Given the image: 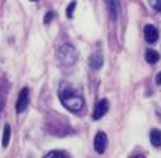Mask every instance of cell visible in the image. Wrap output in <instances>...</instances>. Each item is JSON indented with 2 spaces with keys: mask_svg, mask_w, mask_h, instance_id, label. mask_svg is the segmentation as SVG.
I'll list each match as a JSON object with an SVG mask.
<instances>
[{
  "mask_svg": "<svg viewBox=\"0 0 161 158\" xmlns=\"http://www.w3.org/2000/svg\"><path fill=\"white\" fill-rule=\"evenodd\" d=\"M59 98L65 109H68L72 113H77L84 107L83 96L71 86L69 83H60L59 86Z\"/></svg>",
  "mask_w": 161,
  "mask_h": 158,
  "instance_id": "6da1fadb",
  "label": "cell"
},
{
  "mask_svg": "<svg viewBox=\"0 0 161 158\" xmlns=\"http://www.w3.org/2000/svg\"><path fill=\"white\" fill-rule=\"evenodd\" d=\"M77 50L71 44H62L57 50V59L65 66H71L77 62Z\"/></svg>",
  "mask_w": 161,
  "mask_h": 158,
  "instance_id": "7a4b0ae2",
  "label": "cell"
},
{
  "mask_svg": "<svg viewBox=\"0 0 161 158\" xmlns=\"http://www.w3.org/2000/svg\"><path fill=\"white\" fill-rule=\"evenodd\" d=\"M27 107H29V89L27 87H23L20 95H18L17 104H15V111L17 113H23V111H26Z\"/></svg>",
  "mask_w": 161,
  "mask_h": 158,
  "instance_id": "3957f363",
  "label": "cell"
},
{
  "mask_svg": "<svg viewBox=\"0 0 161 158\" xmlns=\"http://www.w3.org/2000/svg\"><path fill=\"white\" fill-rule=\"evenodd\" d=\"M107 143H108V138H107V134L99 131L97 133V136L93 138V148L98 154H104L105 149H107Z\"/></svg>",
  "mask_w": 161,
  "mask_h": 158,
  "instance_id": "277c9868",
  "label": "cell"
},
{
  "mask_svg": "<svg viewBox=\"0 0 161 158\" xmlns=\"http://www.w3.org/2000/svg\"><path fill=\"white\" fill-rule=\"evenodd\" d=\"M143 35H145V41L147 44H155L160 38V33H158V29L152 26V24H146L145 29H143Z\"/></svg>",
  "mask_w": 161,
  "mask_h": 158,
  "instance_id": "5b68a950",
  "label": "cell"
},
{
  "mask_svg": "<svg viewBox=\"0 0 161 158\" xmlns=\"http://www.w3.org/2000/svg\"><path fill=\"white\" fill-rule=\"evenodd\" d=\"M89 65H91L92 69H99L104 65V56H103V53L99 50L92 53V56L89 57Z\"/></svg>",
  "mask_w": 161,
  "mask_h": 158,
  "instance_id": "8992f818",
  "label": "cell"
},
{
  "mask_svg": "<svg viewBox=\"0 0 161 158\" xmlns=\"http://www.w3.org/2000/svg\"><path fill=\"white\" fill-rule=\"evenodd\" d=\"M108 111V101L107 99H101L97 107H95V111H93V119L95 121H99L103 116H105V113Z\"/></svg>",
  "mask_w": 161,
  "mask_h": 158,
  "instance_id": "52a82bcc",
  "label": "cell"
},
{
  "mask_svg": "<svg viewBox=\"0 0 161 158\" xmlns=\"http://www.w3.org/2000/svg\"><path fill=\"white\" fill-rule=\"evenodd\" d=\"M105 3L108 6L112 18H116L118 17V11H119V0H105Z\"/></svg>",
  "mask_w": 161,
  "mask_h": 158,
  "instance_id": "ba28073f",
  "label": "cell"
},
{
  "mask_svg": "<svg viewBox=\"0 0 161 158\" xmlns=\"http://www.w3.org/2000/svg\"><path fill=\"white\" fill-rule=\"evenodd\" d=\"M145 59H146L147 63H157L158 62V59H160V54L155 51V50H152V48H149V50H146V53H145Z\"/></svg>",
  "mask_w": 161,
  "mask_h": 158,
  "instance_id": "9c48e42d",
  "label": "cell"
},
{
  "mask_svg": "<svg viewBox=\"0 0 161 158\" xmlns=\"http://www.w3.org/2000/svg\"><path fill=\"white\" fill-rule=\"evenodd\" d=\"M151 143L154 144L155 148H160L161 146V131L160 130L151 131Z\"/></svg>",
  "mask_w": 161,
  "mask_h": 158,
  "instance_id": "30bf717a",
  "label": "cell"
},
{
  "mask_svg": "<svg viewBox=\"0 0 161 158\" xmlns=\"http://www.w3.org/2000/svg\"><path fill=\"white\" fill-rule=\"evenodd\" d=\"M9 140H11V127L5 125V128H3V137H2V146L8 148L9 146Z\"/></svg>",
  "mask_w": 161,
  "mask_h": 158,
  "instance_id": "8fae6325",
  "label": "cell"
},
{
  "mask_svg": "<svg viewBox=\"0 0 161 158\" xmlns=\"http://www.w3.org/2000/svg\"><path fill=\"white\" fill-rule=\"evenodd\" d=\"M65 157H68V154L65 151H50L45 155V158H65Z\"/></svg>",
  "mask_w": 161,
  "mask_h": 158,
  "instance_id": "7c38bea8",
  "label": "cell"
},
{
  "mask_svg": "<svg viewBox=\"0 0 161 158\" xmlns=\"http://www.w3.org/2000/svg\"><path fill=\"white\" fill-rule=\"evenodd\" d=\"M147 3H149V6L152 8V9L161 12V0H147Z\"/></svg>",
  "mask_w": 161,
  "mask_h": 158,
  "instance_id": "4fadbf2b",
  "label": "cell"
},
{
  "mask_svg": "<svg viewBox=\"0 0 161 158\" xmlns=\"http://www.w3.org/2000/svg\"><path fill=\"white\" fill-rule=\"evenodd\" d=\"M75 5H77V2H71L69 6H68V9H66V11H68L66 14H68V17H69V18H72V12H74V8H75Z\"/></svg>",
  "mask_w": 161,
  "mask_h": 158,
  "instance_id": "5bb4252c",
  "label": "cell"
},
{
  "mask_svg": "<svg viewBox=\"0 0 161 158\" xmlns=\"http://www.w3.org/2000/svg\"><path fill=\"white\" fill-rule=\"evenodd\" d=\"M51 18H54V14H53V11H50V12H47V15L44 17V23H45V24H48Z\"/></svg>",
  "mask_w": 161,
  "mask_h": 158,
  "instance_id": "9a60e30c",
  "label": "cell"
},
{
  "mask_svg": "<svg viewBox=\"0 0 161 158\" xmlns=\"http://www.w3.org/2000/svg\"><path fill=\"white\" fill-rule=\"evenodd\" d=\"M155 82L158 83V84H161V72L158 74V76H157V78H155Z\"/></svg>",
  "mask_w": 161,
  "mask_h": 158,
  "instance_id": "2e32d148",
  "label": "cell"
},
{
  "mask_svg": "<svg viewBox=\"0 0 161 158\" xmlns=\"http://www.w3.org/2000/svg\"><path fill=\"white\" fill-rule=\"evenodd\" d=\"M30 2H36V0H30Z\"/></svg>",
  "mask_w": 161,
  "mask_h": 158,
  "instance_id": "e0dca14e",
  "label": "cell"
}]
</instances>
